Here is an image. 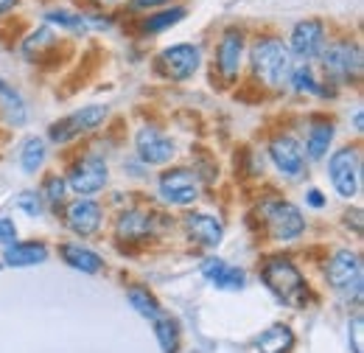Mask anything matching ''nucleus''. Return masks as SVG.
<instances>
[{
    "instance_id": "f257e3e1",
    "label": "nucleus",
    "mask_w": 364,
    "mask_h": 353,
    "mask_svg": "<svg viewBox=\"0 0 364 353\" xmlns=\"http://www.w3.org/2000/svg\"><path fill=\"white\" fill-rule=\"evenodd\" d=\"M291 65H294V59L289 53V45L283 43L277 34H261V37H255V43L250 45L252 76H258L267 88H283L289 82Z\"/></svg>"
},
{
    "instance_id": "f03ea898",
    "label": "nucleus",
    "mask_w": 364,
    "mask_h": 353,
    "mask_svg": "<svg viewBox=\"0 0 364 353\" xmlns=\"http://www.w3.org/2000/svg\"><path fill=\"white\" fill-rule=\"evenodd\" d=\"M261 280H264V286L272 292L274 297L283 300L286 306H297L300 309L311 297V289H309L303 272L286 255H269L261 264Z\"/></svg>"
},
{
    "instance_id": "7ed1b4c3",
    "label": "nucleus",
    "mask_w": 364,
    "mask_h": 353,
    "mask_svg": "<svg viewBox=\"0 0 364 353\" xmlns=\"http://www.w3.org/2000/svg\"><path fill=\"white\" fill-rule=\"evenodd\" d=\"M319 62H322V70L328 76V82L333 85H350V82H359L362 76V45L353 43V40H345V43H325L322 53H319Z\"/></svg>"
},
{
    "instance_id": "20e7f679",
    "label": "nucleus",
    "mask_w": 364,
    "mask_h": 353,
    "mask_svg": "<svg viewBox=\"0 0 364 353\" xmlns=\"http://www.w3.org/2000/svg\"><path fill=\"white\" fill-rule=\"evenodd\" d=\"M328 176L342 199H353L362 188V152L359 146H342L328 157Z\"/></svg>"
},
{
    "instance_id": "39448f33",
    "label": "nucleus",
    "mask_w": 364,
    "mask_h": 353,
    "mask_svg": "<svg viewBox=\"0 0 364 353\" xmlns=\"http://www.w3.org/2000/svg\"><path fill=\"white\" fill-rule=\"evenodd\" d=\"M154 68L160 76H166L171 82H188L202 68V48L196 43L168 45L154 56Z\"/></svg>"
},
{
    "instance_id": "423d86ee",
    "label": "nucleus",
    "mask_w": 364,
    "mask_h": 353,
    "mask_svg": "<svg viewBox=\"0 0 364 353\" xmlns=\"http://www.w3.org/2000/svg\"><path fill=\"white\" fill-rule=\"evenodd\" d=\"M157 194L163 202L177 205V208H188L199 199L202 185H199V174L188 166H171L166 169L160 179H157Z\"/></svg>"
},
{
    "instance_id": "0eeeda50",
    "label": "nucleus",
    "mask_w": 364,
    "mask_h": 353,
    "mask_svg": "<svg viewBox=\"0 0 364 353\" xmlns=\"http://www.w3.org/2000/svg\"><path fill=\"white\" fill-rule=\"evenodd\" d=\"M261 219L267 221V230L277 241H294L306 233V219L294 202L286 199H269L261 205Z\"/></svg>"
},
{
    "instance_id": "6e6552de",
    "label": "nucleus",
    "mask_w": 364,
    "mask_h": 353,
    "mask_svg": "<svg viewBox=\"0 0 364 353\" xmlns=\"http://www.w3.org/2000/svg\"><path fill=\"white\" fill-rule=\"evenodd\" d=\"M107 115H109V110L101 107V104L82 107V110H76V112H70V115L53 121L50 130H48V137H50L56 146H65V143H70V140H76V137H82V135L98 130V127L107 121Z\"/></svg>"
},
{
    "instance_id": "1a4fd4ad",
    "label": "nucleus",
    "mask_w": 364,
    "mask_h": 353,
    "mask_svg": "<svg viewBox=\"0 0 364 353\" xmlns=\"http://www.w3.org/2000/svg\"><path fill=\"white\" fill-rule=\"evenodd\" d=\"M65 179H68V188H70L73 194H79V196H92V194H98V191L107 188V182H109V166H107L104 157L87 154V157H79V160L70 166V172H68Z\"/></svg>"
},
{
    "instance_id": "9d476101",
    "label": "nucleus",
    "mask_w": 364,
    "mask_h": 353,
    "mask_svg": "<svg viewBox=\"0 0 364 353\" xmlns=\"http://www.w3.org/2000/svg\"><path fill=\"white\" fill-rule=\"evenodd\" d=\"M325 43H328L325 23H322V20H314V17H309V20L294 23V28H291L289 43H286V45H289L291 59H300V62H314V59H319V53H322Z\"/></svg>"
},
{
    "instance_id": "9b49d317",
    "label": "nucleus",
    "mask_w": 364,
    "mask_h": 353,
    "mask_svg": "<svg viewBox=\"0 0 364 353\" xmlns=\"http://www.w3.org/2000/svg\"><path fill=\"white\" fill-rule=\"evenodd\" d=\"M135 152L137 157H140V163H146V166H166V163L174 160L177 143L163 132L160 127L146 124L135 135Z\"/></svg>"
},
{
    "instance_id": "f8f14e48",
    "label": "nucleus",
    "mask_w": 364,
    "mask_h": 353,
    "mask_svg": "<svg viewBox=\"0 0 364 353\" xmlns=\"http://www.w3.org/2000/svg\"><path fill=\"white\" fill-rule=\"evenodd\" d=\"M247 53V34L238 26H228L216 45V70L225 82H235Z\"/></svg>"
},
{
    "instance_id": "ddd939ff",
    "label": "nucleus",
    "mask_w": 364,
    "mask_h": 353,
    "mask_svg": "<svg viewBox=\"0 0 364 353\" xmlns=\"http://www.w3.org/2000/svg\"><path fill=\"white\" fill-rule=\"evenodd\" d=\"M325 278H328V286L336 289V292H350V286H359L362 283V258L359 253L342 247L331 255V261L325 266Z\"/></svg>"
},
{
    "instance_id": "4468645a",
    "label": "nucleus",
    "mask_w": 364,
    "mask_h": 353,
    "mask_svg": "<svg viewBox=\"0 0 364 353\" xmlns=\"http://www.w3.org/2000/svg\"><path fill=\"white\" fill-rule=\"evenodd\" d=\"M269 160L289 179H297L306 169V152L294 135H274L269 140Z\"/></svg>"
},
{
    "instance_id": "2eb2a0df",
    "label": "nucleus",
    "mask_w": 364,
    "mask_h": 353,
    "mask_svg": "<svg viewBox=\"0 0 364 353\" xmlns=\"http://www.w3.org/2000/svg\"><path fill=\"white\" fill-rule=\"evenodd\" d=\"M101 221H104V211H101V205L95 199H90V196H79V199H73L65 208V224L76 236H82V238L95 236L101 230Z\"/></svg>"
},
{
    "instance_id": "dca6fc26",
    "label": "nucleus",
    "mask_w": 364,
    "mask_h": 353,
    "mask_svg": "<svg viewBox=\"0 0 364 353\" xmlns=\"http://www.w3.org/2000/svg\"><path fill=\"white\" fill-rule=\"evenodd\" d=\"M185 233H188V238H191L193 244L210 250V247H219V244H222V238H225V224H222V219H216L213 214L196 211V214H188V216H185Z\"/></svg>"
},
{
    "instance_id": "f3484780",
    "label": "nucleus",
    "mask_w": 364,
    "mask_h": 353,
    "mask_svg": "<svg viewBox=\"0 0 364 353\" xmlns=\"http://www.w3.org/2000/svg\"><path fill=\"white\" fill-rule=\"evenodd\" d=\"M48 247L43 241H14L6 247L3 261L0 264L11 266V269H28V266L46 264L48 261Z\"/></svg>"
},
{
    "instance_id": "a211bd4d",
    "label": "nucleus",
    "mask_w": 364,
    "mask_h": 353,
    "mask_svg": "<svg viewBox=\"0 0 364 353\" xmlns=\"http://www.w3.org/2000/svg\"><path fill=\"white\" fill-rule=\"evenodd\" d=\"M154 216L151 214H146V211H124L118 221H115V236H118V241H129V244H135V241H143V238H149L151 233H154Z\"/></svg>"
},
{
    "instance_id": "6ab92c4d",
    "label": "nucleus",
    "mask_w": 364,
    "mask_h": 353,
    "mask_svg": "<svg viewBox=\"0 0 364 353\" xmlns=\"http://www.w3.org/2000/svg\"><path fill=\"white\" fill-rule=\"evenodd\" d=\"M185 17H188V9H185V6H177V3H174V6H163V9L149 11V14L140 20L137 31L146 34V37H154V34H163V31L174 28Z\"/></svg>"
},
{
    "instance_id": "aec40b11",
    "label": "nucleus",
    "mask_w": 364,
    "mask_h": 353,
    "mask_svg": "<svg viewBox=\"0 0 364 353\" xmlns=\"http://www.w3.org/2000/svg\"><path fill=\"white\" fill-rule=\"evenodd\" d=\"M59 255H62V261L70 269H76L82 275H98L104 269V258L95 250L85 247V244H62Z\"/></svg>"
},
{
    "instance_id": "412c9836",
    "label": "nucleus",
    "mask_w": 364,
    "mask_h": 353,
    "mask_svg": "<svg viewBox=\"0 0 364 353\" xmlns=\"http://www.w3.org/2000/svg\"><path fill=\"white\" fill-rule=\"evenodd\" d=\"M333 132H336V127H333V121H328V118H314L311 124H309V132H306V157L309 160H322L325 154H328V149H331V143H333Z\"/></svg>"
},
{
    "instance_id": "4be33fe9",
    "label": "nucleus",
    "mask_w": 364,
    "mask_h": 353,
    "mask_svg": "<svg viewBox=\"0 0 364 353\" xmlns=\"http://www.w3.org/2000/svg\"><path fill=\"white\" fill-rule=\"evenodd\" d=\"M0 110H3V115H6V121L11 127H23L28 121V110H26L23 95L11 88L6 79H0Z\"/></svg>"
},
{
    "instance_id": "5701e85b",
    "label": "nucleus",
    "mask_w": 364,
    "mask_h": 353,
    "mask_svg": "<svg viewBox=\"0 0 364 353\" xmlns=\"http://www.w3.org/2000/svg\"><path fill=\"white\" fill-rule=\"evenodd\" d=\"M291 345H294V334H291L289 325H272L255 339V351L258 353H289Z\"/></svg>"
},
{
    "instance_id": "b1692460",
    "label": "nucleus",
    "mask_w": 364,
    "mask_h": 353,
    "mask_svg": "<svg viewBox=\"0 0 364 353\" xmlns=\"http://www.w3.org/2000/svg\"><path fill=\"white\" fill-rule=\"evenodd\" d=\"M43 23L50 28H62V31H70V34H85L90 26H87V17L79 14V11H70V9H53L46 11Z\"/></svg>"
},
{
    "instance_id": "393cba45",
    "label": "nucleus",
    "mask_w": 364,
    "mask_h": 353,
    "mask_svg": "<svg viewBox=\"0 0 364 353\" xmlns=\"http://www.w3.org/2000/svg\"><path fill=\"white\" fill-rule=\"evenodd\" d=\"M56 48V34L50 26H40L37 31H31L26 40H23V56L31 59V62H40L46 51Z\"/></svg>"
},
{
    "instance_id": "a878e982",
    "label": "nucleus",
    "mask_w": 364,
    "mask_h": 353,
    "mask_svg": "<svg viewBox=\"0 0 364 353\" xmlns=\"http://www.w3.org/2000/svg\"><path fill=\"white\" fill-rule=\"evenodd\" d=\"M46 157H48L46 140L43 137H28L23 143V149H20V169L26 174H37L46 166Z\"/></svg>"
},
{
    "instance_id": "bb28decb",
    "label": "nucleus",
    "mask_w": 364,
    "mask_h": 353,
    "mask_svg": "<svg viewBox=\"0 0 364 353\" xmlns=\"http://www.w3.org/2000/svg\"><path fill=\"white\" fill-rule=\"evenodd\" d=\"M289 85L297 90V93H309V95H319L325 98V90L314 76V68L309 62H300V65H291V73H289Z\"/></svg>"
},
{
    "instance_id": "cd10ccee",
    "label": "nucleus",
    "mask_w": 364,
    "mask_h": 353,
    "mask_svg": "<svg viewBox=\"0 0 364 353\" xmlns=\"http://www.w3.org/2000/svg\"><path fill=\"white\" fill-rule=\"evenodd\" d=\"M127 300H129V306H132L143 320H149V322L163 314L157 297H154L149 289H143V286H129V289H127Z\"/></svg>"
},
{
    "instance_id": "c85d7f7f",
    "label": "nucleus",
    "mask_w": 364,
    "mask_h": 353,
    "mask_svg": "<svg viewBox=\"0 0 364 353\" xmlns=\"http://www.w3.org/2000/svg\"><path fill=\"white\" fill-rule=\"evenodd\" d=\"M151 322H154V337H157V342H160V351L163 353L180 351V325H177V320L160 314V317L151 320Z\"/></svg>"
},
{
    "instance_id": "c756f323",
    "label": "nucleus",
    "mask_w": 364,
    "mask_h": 353,
    "mask_svg": "<svg viewBox=\"0 0 364 353\" xmlns=\"http://www.w3.org/2000/svg\"><path fill=\"white\" fill-rule=\"evenodd\" d=\"M210 283H213L216 289H222V292H238V289L247 286V272H244L241 266H230L228 261H225V266L210 278Z\"/></svg>"
},
{
    "instance_id": "7c9ffc66",
    "label": "nucleus",
    "mask_w": 364,
    "mask_h": 353,
    "mask_svg": "<svg viewBox=\"0 0 364 353\" xmlns=\"http://www.w3.org/2000/svg\"><path fill=\"white\" fill-rule=\"evenodd\" d=\"M14 205H17L26 216H31V219H40V216L46 214V199H43V194H37V191H20V194L14 196Z\"/></svg>"
},
{
    "instance_id": "2f4dec72",
    "label": "nucleus",
    "mask_w": 364,
    "mask_h": 353,
    "mask_svg": "<svg viewBox=\"0 0 364 353\" xmlns=\"http://www.w3.org/2000/svg\"><path fill=\"white\" fill-rule=\"evenodd\" d=\"M68 179L65 176H59V174H50L43 182V199H46V205H62L65 202V196H68Z\"/></svg>"
},
{
    "instance_id": "473e14b6",
    "label": "nucleus",
    "mask_w": 364,
    "mask_h": 353,
    "mask_svg": "<svg viewBox=\"0 0 364 353\" xmlns=\"http://www.w3.org/2000/svg\"><path fill=\"white\" fill-rule=\"evenodd\" d=\"M348 337H350L353 353H364V317L362 314H356V317L348 322Z\"/></svg>"
},
{
    "instance_id": "72a5a7b5",
    "label": "nucleus",
    "mask_w": 364,
    "mask_h": 353,
    "mask_svg": "<svg viewBox=\"0 0 364 353\" xmlns=\"http://www.w3.org/2000/svg\"><path fill=\"white\" fill-rule=\"evenodd\" d=\"M177 0H129V9L132 11H154V9H163V6H174Z\"/></svg>"
},
{
    "instance_id": "f704fd0d",
    "label": "nucleus",
    "mask_w": 364,
    "mask_h": 353,
    "mask_svg": "<svg viewBox=\"0 0 364 353\" xmlns=\"http://www.w3.org/2000/svg\"><path fill=\"white\" fill-rule=\"evenodd\" d=\"M17 241V227L11 219H0V244H14Z\"/></svg>"
},
{
    "instance_id": "c9c22d12",
    "label": "nucleus",
    "mask_w": 364,
    "mask_h": 353,
    "mask_svg": "<svg viewBox=\"0 0 364 353\" xmlns=\"http://www.w3.org/2000/svg\"><path fill=\"white\" fill-rule=\"evenodd\" d=\"M306 202H309V208L319 211V208L325 205V196H322V191H317V188H309V194H306Z\"/></svg>"
},
{
    "instance_id": "e433bc0d",
    "label": "nucleus",
    "mask_w": 364,
    "mask_h": 353,
    "mask_svg": "<svg viewBox=\"0 0 364 353\" xmlns=\"http://www.w3.org/2000/svg\"><path fill=\"white\" fill-rule=\"evenodd\" d=\"M17 3H20V0H0V17H3V14H9Z\"/></svg>"
},
{
    "instance_id": "4c0bfd02",
    "label": "nucleus",
    "mask_w": 364,
    "mask_h": 353,
    "mask_svg": "<svg viewBox=\"0 0 364 353\" xmlns=\"http://www.w3.org/2000/svg\"><path fill=\"white\" fill-rule=\"evenodd\" d=\"M353 127H356V132H364V118H362V107L356 110V115H353Z\"/></svg>"
},
{
    "instance_id": "58836bf2",
    "label": "nucleus",
    "mask_w": 364,
    "mask_h": 353,
    "mask_svg": "<svg viewBox=\"0 0 364 353\" xmlns=\"http://www.w3.org/2000/svg\"><path fill=\"white\" fill-rule=\"evenodd\" d=\"M98 6H112V3H121V0H95Z\"/></svg>"
}]
</instances>
